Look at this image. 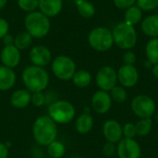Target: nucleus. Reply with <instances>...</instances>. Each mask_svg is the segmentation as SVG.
<instances>
[{
	"instance_id": "nucleus-1",
	"label": "nucleus",
	"mask_w": 158,
	"mask_h": 158,
	"mask_svg": "<svg viewBox=\"0 0 158 158\" xmlns=\"http://www.w3.org/2000/svg\"><path fill=\"white\" fill-rule=\"evenodd\" d=\"M56 123L49 116L38 118L32 126V135L35 142L43 146H48L56 140L57 136Z\"/></svg>"
},
{
	"instance_id": "nucleus-2",
	"label": "nucleus",
	"mask_w": 158,
	"mask_h": 158,
	"mask_svg": "<svg viewBox=\"0 0 158 158\" xmlns=\"http://www.w3.org/2000/svg\"><path fill=\"white\" fill-rule=\"evenodd\" d=\"M22 81L30 93H40L46 89L49 83L47 71L41 67L34 65L26 67L21 74Z\"/></svg>"
},
{
	"instance_id": "nucleus-3",
	"label": "nucleus",
	"mask_w": 158,
	"mask_h": 158,
	"mask_svg": "<svg viewBox=\"0 0 158 158\" xmlns=\"http://www.w3.org/2000/svg\"><path fill=\"white\" fill-rule=\"evenodd\" d=\"M24 25L26 31L36 39L45 37L50 31L51 22L48 17L41 11H32L26 15L24 19Z\"/></svg>"
},
{
	"instance_id": "nucleus-4",
	"label": "nucleus",
	"mask_w": 158,
	"mask_h": 158,
	"mask_svg": "<svg viewBox=\"0 0 158 158\" xmlns=\"http://www.w3.org/2000/svg\"><path fill=\"white\" fill-rule=\"evenodd\" d=\"M76 110L74 106L66 100H58L48 107V116L58 124H67L74 119Z\"/></svg>"
},
{
	"instance_id": "nucleus-5",
	"label": "nucleus",
	"mask_w": 158,
	"mask_h": 158,
	"mask_svg": "<svg viewBox=\"0 0 158 158\" xmlns=\"http://www.w3.org/2000/svg\"><path fill=\"white\" fill-rule=\"evenodd\" d=\"M112 35L114 43L121 49H131L137 43V32L134 27L125 21L114 28Z\"/></svg>"
},
{
	"instance_id": "nucleus-6",
	"label": "nucleus",
	"mask_w": 158,
	"mask_h": 158,
	"mask_svg": "<svg viewBox=\"0 0 158 158\" xmlns=\"http://www.w3.org/2000/svg\"><path fill=\"white\" fill-rule=\"evenodd\" d=\"M88 42L94 50L99 52L107 51L114 44L112 32L106 27H97L92 30L88 36Z\"/></svg>"
},
{
	"instance_id": "nucleus-7",
	"label": "nucleus",
	"mask_w": 158,
	"mask_h": 158,
	"mask_svg": "<svg viewBox=\"0 0 158 158\" xmlns=\"http://www.w3.org/2000/svg\"><path fill=\"white\" fill-rule=\"evenodd\" d=\"M52 71L57 79L69 81L72 80L76 72V64L68 56H58L52 62Z\"/></svg>"
},
{
	"instance_id": "nucleus-8",
	"label": "nucleus",
	"mask_w": 158,
	"mask_h": 158,
	"mask_svg": "<svg viewBox=\"0 0 158 158\" xmlns=\"http://www.w3.org/2000/svg\"><path fill=\"white\" fill-rule=\"evenodd\" d=\"M131 109L133 113L142 118H151L156 113V106L155 101L148 95L140 94L131 101Z\"/></svg>"
},
{
	"instance_id": "nucleus-9",
	"label": "nucleus",
	"mask_w": 158,
	"mask_h": 158,
	"mask_svg": "<svg viewBox=\"0 0 158 158\" xmlns=\"http://www.w3.org/2000/svg\"><path fill=\"white\" fill-rule=\"evenodd\" d=\"M95 81L97 86L102 91L109 92L117 84L118 73L112 67L106 66L99 69V71L96 74Z\"/></svg>"
},
{
	"instance_id": "nucleus-10",
	"label": "nucleus",
	"mask_w": 158,
	"mask_h": 158,
	"mask_svg": "<svg viewBox=\"0 0 158 158\" xmlns=\"http://www.w3.org/2000/svg\"><path fill=\"white\" fill-rule=\"evenodd\" d=\"M117 154L118 158H140L142 150L134 139L122 138L118 144Z\"/></svg>"
},
{
	"instance_id": "nucleus-11",
	"label": "nucleus",
	"mask_w": 158,
	"mask_h": 158,
	"mask_svg": "<svg viewBox=\"0 0 158 158\" xmlns=\"http://www.w3.org/2000/svg\"><path fill=\"white\" fill-rule=\"evenodd\" d=\"M29 57L32 65L44 68L51 62L52 53L44 45H36L31 49Z\"/></svg>"
},
{
	"instance_id": "nucleus-12",
	"label": "nucleus",
	"mask_w": 158,
	"mask_h": 158,
	"mask_svg": "<svg viewBox=\"0 0 158 158\" xmlns=\"http://www.w3.org/2000/svg\"><path fill=\"white\" fill-rule=\"evenodd\" d=\"M117 73L118 80L124 87L131 88L135 86L139 81V73L132 65H124L120 67Z\"/></svg>"
},
{
	"instance_id": "nucleus-13",
	"label": "nucleus",
	"mask_w": 158,
	"mask_h": 158,
	"mask_svg": "<svg viewBox=\"0 0 158 158\" xmlns=\"http://www.w3.org/2000/svg\"><path fill=\"white\" fill-rule=\"evenodd\" d=\"M111 106L112 99L107 92L99 90L94 94L92 97V106L96 113L106 114L110 110Z\"/></svg>"
},
{
	"instance_id": "nucleus-14",
	"label": "nucleus",
	"mask_w": 158,
	"mask_h": 158,
	"mask_svg": "<svg viewBox=\"0 0 158 158\" xmlns=\"http://www.w3.org/2000/svg\"><path fill=\"white\" fill-rule=\"evenodd\" d=\"M0 57L3 66H6L10 69H14L19 64L21 55H20V51L14 44H11V45H6L2 49L0 53Z\"/></svg>"
},
{
	"instance_id": "nucleus-15",
	"label": "nucleus",
	"mask_w": 158,
	"mask_h": 158,
	"mask_svg": "<svg viewBox=\"0 0 158 158\" xmlns=\"http://www.w3.org/2000/svg\"><path fill=\"white\" fill-rule=\"evenodd\" d=\"M103 134L107 142L113 143H118L123 136L122 126L117 120L109 119L103 125Z\"/></svg>"
},
{
	"instance_id": "nucleus-16",
	"label": "nucleus",
	"mask_w": 158,
	"mask_h": 158,
	"mask_svg": "<svg viewBox=\"0 0 158 158\" xmlns=\"http://www.w3.org/2000/svg\"><path fill=\"white\" fill-rule=\"evenodd\" d=\"M38 7L40 11L48 18L57 16L63 7L62 0H39Z\"/></svg>"
},
{
	"instance_id": "nucleus-17",
	"label": "nucleus",
	"mask_w": 158,
	"mask_h": 158,
	"mask_svg": "<svg viewBox=\"0 0 158 158\" xmlns=\"http://www.w3.org/2000/svg\"><path fill=\"white\" fill-rule=\"evenodd\" d=\"M31 100V94L27 89H19L15 91L10 96V104L15 108L27 107Z\"/></svg>"
},
{
	"instance_id": "nucleus-18",
	"label": "nucleus",
	"mask_w": 158,
	"mask_h": 158,
	"mask_svg": "<svg viewBox=\"0 0 158 158\" xmlns=\"http://www.w3.org/2000/svg\"><path fill=\"white\" fill-rule=\"evenodd\" d=\"M16 73L13 69L0 66V91H8L16 83Z\"/></svg>"
},
{
	"instance_id": "nucleus-19",
	"label": "nucleus",
	"mask_w": 158,
	"mask_h": 158,
	"mask_svg": "<svg viewBox=\"0 0 158 158\" xmlns=\"http://www.w3.org/2000/svg\"><path fill=\"white\" fill-rule=\"evenodd\" d=\"M142 30L147 36L158 37V15H151L146 17L142 23Z\"/></svg>"
},
{
	"instance_id": "nucleus-20",
	"label": "nucleus",
	"mask_w": 158,
	"mask_h": 158,
	"mask_svg": "<svg viewBox=\"0 0 158 158\" xmlns=\"http://www.w3.org/2000/svg\"><path fill=\"white\" fill-rule=\"evenodd\" d=\"M94 126V118L89 113H83L76 119L75 129L81 134H86L92 131Z\"/></svg>"
},
{
	"instance_id": "nucleus-21",
	"label": "nucleus",
	"mask_w": 158,
	"mask_h": 158,
	"mask_svg": "<svg viewBox=\"0 0 158 158\" xmlns=\"http://www.w3.org/2000/svg\"><path fill=\"white\" fill-rule=\"evenodd\" d=\"M72 81L75 86L79 88H86L91 84L92 81V75L89 71L81 69L75 72Z\"/></svg>"
},
{
	"instance_id": "nucleus-22",
	"label": "nucleus",
	"mask_w": 158,
	"mask_h": 158,
	"mask_svg": "<svg viewBox=\"0 0 158 158\" xmlns=\"http://www.w3.org/2000/svg\"><path fill=\"white\" fill-rule=\"evenodd\" d=\"M142 9L138 6H132L127 8V11L125 13V22L129 25L133 26L142 20Z\"/></svg>"
},
{
	"instance_id": "nucleus-23",
	"label": "nucleus",
	"mask_w": 158,
	"mask_h": 158,
	"mask_svg": "<svg viewBox=\"0 0 158 158\" xmlns=\"http://www.w3.org/2000/svg\"><path fill=\"white\" fill-rule=\"evenodd\" d=\"M31 43H32V37L27 31L19 32L14 37V45L19 51L29 48Z\"/></svg>"
},
{
	"instance_id": "nucleus-24",
	"label": "nucleus",
	"mask_w": 158,
	"mask_h": 158,
	"mask_svg": "<svg viewBox=\"0 0 158 158\" xmlns=\"http://www.w3.org/2000/svg\"><path fill=\"white\" fill-rule=\"evenodd\" d=\"M145 52L151 64H158V38H154L148 42Z\"/></svg>"
},
{
	"instance_id": "nucleus-25",
	"label": "nucleus",
	"mask_w": 158,
	"mask_h": 158,
	"mask_svg": "<svg viewBox=\"0 0 158 158\" xmlns=\"http://www.w3.org/2000/svg\"><path fill=\"white\" fill-rule=\"evenodd\" d=\"M77 8L79 14L83 18H91L95 13V8L94 5L85 0L77 1Z\"/></svg>"
},
{
	"instance_id": "nucleus-26",
	"label": "nucleus",
	"mask_w": 158,
	"mask_h": 158,
	"mask_svg": "<svg viewBox=\"0 0 158 158\" xmlns=\"http://www.w3.org/2000/svg\"><path fill=\"white\" fill-rule=\"evenodd\" d=\"M66 152L65 145L59 141H54L47 146V153L52 158H61Z\"/></svg>"
},
{
	"instance_id": "nucleus-27",
	"label": "nucleus",
	"mask_w": 158,
	"mask_h": 158,
	"mask_svg": "<svg viewBox=\"0 0 158 158\" xmlns=\"http://www.w3.org/2000/svg\"><path fill=\"white\" fill-rule=\"evenodd\" d=\"M136 132L137 135L140 137L147 136L152 130V119L151 118H142L136 124Z\"/></svg>"
},
{
	"instance_id": "nucleus-28",
	"label": "nucleus",
	"mask_w": 158,
	"mask_h": 158,
	"mask_svg": "<svg viewBox=\"0 0 158 158\" xmlns=\"http://www.w3.org/2000/svg\"><path fill=\"white\" fill-rule=\"evenodd\" d=\"M110 92H111V94H110L111 99L117 103H123L128 99L127 91L121 86L116 85Z\"/></svg>"
},
{
	"instance_id": "nucleus-29",
	"label": "nucleus",
	"mask_w": 158,
	"mask_h": 158,
	"mask_svg": "<svg viewBox=\"0 0 158 158\" xmlns=\"http://www.w3.org/2000/svg\"><path fill=\"white\" fill-rule=\"evenodd\" d=\"M39 0H18L19 7L25 12H32L38 7Z\"/></svg>"
},
{
	"instance_id": "nucleus-30",
	"label": "nucleus",
	"mask_w": 158,
	"mask_h": 158,
	"mask_svg": "<svg viewBox=\"0 0 158 158\" xmlns=\"http://www.w3.org/2000/svg\"><path fill=\"white\" fill-rule=\"evenodd\" d=\"M137 6L144 11H150L157 7L158 0H137Z\"/></svg>"
},
{
	"instance_id": "nucleus-31",
	"label": "nucleus",
	"mask_w": 158,
	"mask_h": 158,
	"mask_svg": "<svg viewBox=\"0 0 158 158\" xmlns=\"http://www.w3.org/2000/svg\"><path fill=\"white\" fill-rule=\"evenodd\" d=\"M122 133H123L124 138L134 139L136 137V135H137L135 124H133V123H126L122 127Z\"/></svg>"
},
{
	"instance_id": "nucleus-32",
	"label": "nucleus",
	"mask_w": 158,
	"mask_h": 158,
	"mask_svg": "<svg viewBox=\"0 0 158 158\" xmlns=\"http://www.w3.org/2000/svg\"><path fill=\"white\" fill-rule=\"evenodd\" d=\"M31 103H32V105L34 106L37 107H41L45 104V95L40 92V93H33L31 94Z\"/></svg>"
},
{
	"instance_id": "nucleus-33",
	"label": "nucleus",
	"mask_w": 158,
	"mask_h": 158,
	"mask_svg": "<svg viewBox=\"0 0 158 158\" xmlns=\"http://www.w3.org/2000/svg\"><path fill=\"white\" fill-rule=\"evenodd\" d=\"M102 152L104 154L105 156L106 157H111L113 156L116 153H117V148L115 146V143H110V142H106L102 149Z\"/></svg>"
},
{
	"instance_id": "nucleus-34",
	"label": "nucleus",
	"mask_w": 158,
	"mask_h": 158,
	"mask_svg": "<svg viewBox=\"0 0 158 158\" xmlns=\"http://www.w3.org/2000/svg\"><path fill=\"white\" fill-rule=\"evenodd\" d=\"M136 1L137 0H114V3L117 7L120 9H125L132 6Z\"/></svg>"
},
{
	"instance_id": "nucleus-35",
	"label": "nucleus",
	"mask_w": 158,
	"mask_h": 158,
	"mask_svg": "<svg viewBox=\"0 0 158 158\" xmlns=\"http://www.w3.org/2000/svg\"><path fill=\"white\" fill-rule=\"evenodd\" d=\"M8 30H9L8 22L5 19L0 18V39H3L8 33Z\"/></svg>"
},
{
	"instance_id": "nucleus-36",
	"label": "nucleus",
	"mask_w": 158,
	"mask_h": 158,
	"mask_svg": "<svg viewBox=\"0 0 158 158\" xmlns=\"http://www.w3.org/2000/svg\"><path fill=\"white\" fill-rule=\"evenodd\" d=\"M123 60L125 65H132L136 62V56L132 51H128L123 56Z\"/></svg>"
},
{
	"instance_id": "nucleus-37",
	"label": "nucleus",
	"mask_w": 158,
	"mask_h": 158,
	"mask_svg": "<svg viewBox=\"0 0 158 158\" xmlns=\"http://www.w3.org/2000/svg\"><path fill=\"white\" fill-rule=\"evenodd\" d=\"M7 156H8L7 146L5 143H0V158H7Z\"/></svg>"
},
{
	"instance_id": "nucleus-38",
	"label": "nucleus",
	"mask_w": 158,
	"mask_h": 158,
	"mask_svg": "<svg viewBox=\"0 0 158 158\" xmlns=\"http://www.w3.org/2000/svg\"><path fill=\"white\" fill-rule=\"evenodd\" d=\"M2 40H3V43H4L5 46H6V45L14 44V37H13V35H11V34H9V33H7Z\"/></svg>"
},
{
	"instance_id": "nucleus-39",
	"label": "nucleus",
	"mask_w": 158,
	"mask_h": 158,
	"mask_svg": "<svg viewBox=\"0 0 158 158\" xmlns=\"http://www.w3.org/2000/svg\"><path fill=\"white\" fill-rule=\"evenodd\" d=\"M153 74H154V76L156 79H158V64H156L154 66V68H153Z\"/></svg>"
},
{
	"instance_id": "nucleus-40",
	"label": "nucleus",
	"mask_w": 158,
	"mask_h": 158,
	"mask_svg": "<svg viewBox=\"0 0 158 158\" xmlns=\"http://www.w3.org/2000/svg\"><path fill=\"white\" fill-rule=\"evenodd\" d=\"M7 4V0H0V10L3 9Z\"/></svg>"
},
{
	"instance_id": "nucleus-41",
	"label": "nucleus",
	"mask_w": 158,
	"mask_h": 158,
	"mask_svg": "<svg viewBox=\"0 0 158 158\" xmlns=\"http://www.w3.org/2000/svg\"><path fill=\"white\" fill-rule=\"evenodd\" d=\"M156 122H157V124H158V111H157V113H156Z\"/></svg>"
},
{
	"instance_id": "nucleus-42",
	"label": "nucleus",
	"mask_w": 158,
	"mask_h": 158,
	"mask_svg": "<svg viewBox=\"0 0 158 158\" xmlns=\"http://www.w3.org/2000/svg\"><path fill=\"white\" fill-rule=\"evenodd\" d=\"M71 158H81V157H79V156H75V157H71Z\"/></svg>"
},
{
	"instance_id": "nucleus-43",
	"label": "nucleus",
	"mask_w": 158,
	"mask_h": 158,
	"mask_svg": "<svg viewBox=\"0 0 158 158\" xmlns=\"http://www.w3.org/2000/svg\"><path fill=\"white\" fill-rule=\"evenodd\" d=\"M45 158H52V157H50V156H48V157H45Z\"/></svg>"
},
{
	"instance_id": "nucleus-44",
	"label": "nucleus",
	"mask_w": 158,
	"mask_h": 158,
	"mask_svg": "<svg viewBox=\"0 0 158 158\" xmlns=\"http://www.w3.org/2000/svg\"><path fill=\"white\" fill-rule=\"evenodd\" d=\"M157 139H158V133H157Z\"/></svg>"
}]
</instances>
